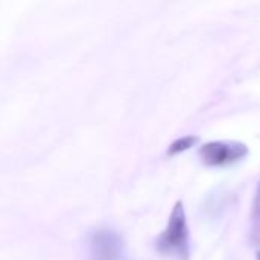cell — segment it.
Listing matches in <instances>:
<instances>
[{"mask_svg": "<svg viewBox=\"0 0 260 260\" xmlns=\"http://www.w3.org/2000/svg\"><path fill=\"white\" fill-rule=\"evenodd\" d=\"M87 260H125V241L122 235L102 225L88 233Z\"/></svg>", "mask_w": 260, "mask_h": 260, "instance_id": "cell-2", "label": "cell"}, {"mask_svg": "<svg viewBox=\"0 0 260 260\" xmlns=\"http://www.w3.org/2000/svg\"><path fill=\"white\" fill-rule=\"evenodd\" d=\"M200 142V137L198 136H184V137H180L177 139L175 142H172L166 151V155L168 157H174V155H178L184 151H189L190 148H193L197 143Z\"/></svg>", "mask_w": 260, "mask_h": 260, "instance_id": "cell-4", "label": "cell"}, {"mask_svg": "<svg viewBox=\"0 0 260 260\" xmlns=\"http://www.w3.org/2000/svg\"><path fill=\"white\" fill-rule=\"evenodd\" d=\"M256 256H257V260H260V251L257 253V254H256Z\"/></svg>", "mask_w": 260, "mask_h": 260, "instance_id": "cell-6", "label": "cell"}, {"mask_svg": "<svg viewBox=\"0 0 260 260\" xmlns=\"http://www.w3.org/2000/svg\"><path fill=\"white\" fill-rule=\"evenodd\" d=\"M201 161L207 166H222L244 158L248 154V148L242 142L235 140H216L204 143L200 148Z\"/></svg>", "mask_w": 260, "mask_h": 260, "instance_id": "cell-3", "label": "cell"}, {"mask_svg": "<svg viewBox=\"0 0 260 260\" xmlns=\"http://www.w3.org/2000/svg\"><path fill=\"white\" fill-rule=\"evenodd\" d=\"M157 251L163 256H171L180 260H189V227L186 219V212L183 201H177L171 215L166 229L155 241Z\"/></svg>", "mask_w": 260, "mask_h": 260, "instance_id": "cell-1", "label": "cell"}, {"mask_svg": "<svg viewBox=\"0 0 260 260\" xmlns=\"http://www.w3.org/2000/svg\"><path fill=\"white\" fill-rule=\"evenodd\" d=\"M253 215L256 219H260V183L259 187H257V192H256V200H254V210H253Z\"/></svg>", "mask_w": 260, "mask_h": 260, "instance_id": "cell-5", "label": "cell"}]
</instances>
